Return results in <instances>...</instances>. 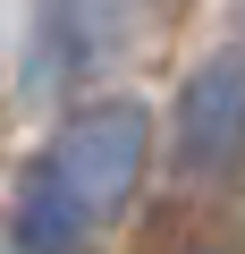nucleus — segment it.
Returning <instances> with one entry per match:
<instances>
[{"instance_id":"nucleus-1","label":"nucleus","mask_w":245,"mask_h":254,"mask_svg":"<svg viewBox=\"0 0 245 254\" xmlns=\"http://www.w3.org/2000/svg\"><path fill=\"white\" fill-rule=\"evenodd\" d=\"M169 161L186 187H245V43L195 60L169 102Z\"/></svg>"},{"instance_id":"nucleus-2","label":"nucleus","mask_w":245,"mask_h":254,"mask_svg":"<svg viewBox=\"0 0 245 254\" xmlns=\"http://www.w3.org/2000/svg\"><path fill=\"white\" fill-rule=\"evenodd\" d=\"M51 153H59V170L85 187V203H93L101 220H118V212L136 203L144 170H152V110H144L136 93H101V102H85V110L59 119Z\"/></svg>"},{"instance_id":"nucleus-3","label":"nucleus","mask_w":245,"mask_h":254,"mask_svg":"<svg viewBox=\"0 0 245 254\" xmlns=\"http://www.w3.org/2000/svg\"><path fill=\"white\" fill-rule=\"evenodd\" d=\"M127 9H136V0H34V17H26V85L34 93L85 85L118 51Z\"/></svg>"},{"instance_id":"nucleus-4","label":"nucleus","mask_w":245,"mask_h":254,"mask_svg":"<svg viewBox=\"0 0 245 254\" xmlns=\"http://www.w3.org/2000/svg\"><path fill=\"white\" fill-rule=\"evenodd\" d=\"M93 229H101V212L59 170V153H43V161L17 170V187H9V246L17 254H85Z\"/></svg>"},{"instance_id":"nucleus-5","label":"nucleus","mask_w":245,"mask_h":254,"mask_svg":"<svg viewBox=\"0 0 245 254\" xmlns=\"http://www.w3.org/2000/svg\"><path fill=\"white\" fill-rule=\"evenodd\" d=\"M136 254H245V212L228 203H161Z\"/></svg>"}]
</instances>
